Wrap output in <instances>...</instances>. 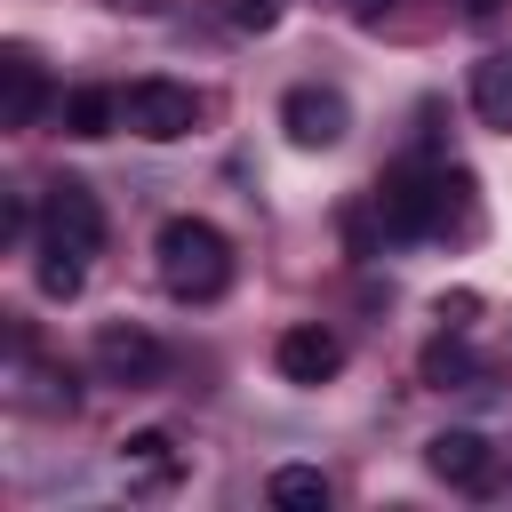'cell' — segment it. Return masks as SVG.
I'll use <instances>...</instances> for the list:
<instances>
[{
	"label": "cell",
	"mask_w": 512,
	"mask_h": 512,
	"mask_svg": "<svg viewBox=\"0 0 512 512\" xmlns=\"http://www.w3.org/2000/svg\"><path fill=\"white\" fill-rule=\"evenodd\" d=\"M368 208H376L384 240H448V232L472 240L480 232V184L448 160H408V168L376 176Z\"/></svg>",
	"instance_id": "cell-1"
},
{
	"label": "cell",
	"mask_w": 512,
	"mask_h": 512,
	"mask_svg": "<svg viewBox=\"0 0 512 512\" xmlns=\"http://www.w3.org/2000/svg\"><path fill=\"white\" fill-rule=\"evenodd\" d=\"M152 256H160V288L176 304H216L232 288V240L208 216H168L160 240H152Z\"/></svg>",
	"instance_id": "cell-2"
},
{
	"label": "cell",
	"mask_w": 512,
	"mask_h": 512,
	"mask_svg": "<svg viewBox=\"0 0 512 512\" xmlns=\"http://www.w3.org/2000/svg\"><path fill=\"white\" fill-rule=\"evenodd\" d=\"M208 120V96L184 88V80H128L120 88V128L144 136V144H176Z\"/></svg>",
	"instance_id": "cell-3"
},
{
	"label": "cell",
	"mask_w": 512,
	"mask_h": 512,
	"mask_svg": "<svg viewBox=\"0 0 512 512\" xmlns=\"http://www.w3.org/2000/svg\"><path fill=\"white\" fill-rule=\"evenodd\" d=\"M40 240H48V248H80V256L104 248V208H96V192H88L80 176H56V184H48V200H40Z\"/></svg>",
	"instance_id": "cell-4"
},
{
	"label": "cell",
	"mask_w": 512,
	"mask_h": 512,
	"mask_svg": "<svg viewBox=\"0 0 512 512\" xmlns=\"http://www.w3.org/2000/svg\"><path fill=\"white\" fill-rule=\"evenodd\" d=\"M88 360H96V376H104V384H152V376L168 368L160 336H152V328H136V320H104V328H96V344H88Z\"/></svg>",
	"instance_id": "cell-5"
},
{
	"label": "cell",
	"mask_w": 512,
	"mask_h": 512,
	"mask_svg": "<svg viewBox=\"0 0 512 512\" xmlns=\"http://www.w3.org/2000/svg\"><path fill=\"white\" fill-rule=\"evenodd\" d=\"M280 128H288V144H304V152H328V144H344V128H352V104H344L336 88L304 80V88H288V96H280Z\"/></svg>",
	"instance_id": "cell-6"
},
{
	"label": "cell",
	"mask_w": 512,
	"mask_h": 512,
	"mask_svg": "<svg viewBox=\"0 0 512 512\" xmlns=\"http://www.w3.org/2000/svg\"><path fill=\"white\" fill-rule=\"evenodd\" d=\"M272 368H280L288 384H328V376L344 368V336H336V328H320V320H304V328H280V344H272Z\"/></svg>",
	"instance_id": "cell-7"
},
{
	"label": "cell",
	"mask_w": 512,
	"mask_h": 512,
	"mask_svg": "<svg viewBox=\"0 0 512 512\" xmlns=\"http://www.w3.org/2000/svg\"><path fill=\"white\" fill-rule=\"evenodd\" d=\"M424 464H432L448 488H464V496L496 488V448H488L480 432H432V440H424Z\"/></svg>",
	"instance_id": "cell-8"
},
{
	"label": "cell",
	"mask_w": 512,
	"mask_h": 512,
	"mask_svg": "<svg viewBox=\"0 0 512 512\" xmlns=\"http://www.w3.org/2000/svg\"><path fill=\"white\" fill-rule=\"evenodd\" d=\"M40 112H48V72H40V56L24 40H8L0 48V120L8 128H32Z\"/></svg>",
	"instance_id": "cell-9"
},
{
	"label": "cell",
	"mask_w": 512,
	"mask_h": 512,
	"mask_svg": "<svg viewBox=\"0 0 512 512\" xmlns=\"http://www.w3.org/2000/svg\"><path fill=\"white\" fill-rule=\"evenodd\" d=\"M120 472H128V488H168L184 472V456H176L168 432H128L120 440Z\"/></svg>",
	"instance_id": "cell-10"
},
{
	"label": "cell",
	"mask_w": 512,
	"mask_h": 512,
	"mask_svg": "<svg viewBox=\"0 0 512 512\" xmlns=\"http://www.w3.org/2000/svg\"><path fill=\"white\" fill-rule=\"evenodd\" d=\"M472 112L512 136V48H488V56L472 64Z\"/></svg>",
	"instance_id": "cell-11"
},
{
	"label": "cell",
	"mask_w": 512,
	"mask_h": 512,
	"mask_svg": "<svg viewBox=\"0 0 512 512\" xmlns=\"http://www.w3.org/2000/svg\"><path fill=\"white\" fill-rule=\"evenodd\" d=\"M120 128V88H72L64 96V136H112Z\"/></svg>",
	"instance_id": "cell-12"
},
{
	"label": "cell",
	"mask_w": 512,
	"mask_h": 512,
	"mask_svg": "<svg viewBox=\"0 0 512 512\" xmlns=\"http://www.w3.org/2000/svg\"><path fill=\"white\" fill-rule=\"evenodd\" d=\"M264 496H272L280 512H328V480H320L312 464H280V472L264 480Z\"/></svg>",
	"instance_id": "cell-13"
},
{
	"label": "cell",
	"mask_w": 512,
	"mask_h": 512,
	"mask_svg": "<svg viewBox=\"0 0 512 512\" xmlns=\"http://www.w3.org/2000/svg\"><path fill=\"white\" fill-rule=\"evenodd\" d=\"M80 280H88V256H80V248H48V240H40V296L72 304V296H80Z\"/></svg>",
	"instance_id": "cell-14"
},
{
	"label": "cell",
	"mask_w": 512,
	"mask_h": 512,
	"mask_svg": "<svg viewBox=\"0 0 512 512\" xmlns=\"http://www.w3.org/2000/svg\"><path fill=\"white\" fill-rule=\"evenodd\" d=\"M456 376H472V352H464V344H448V336H440V344H424V384H456Z\"/></svg>",
	"instance_id": "cell-15"
},
{
	"label": "cell",
	"mask_w": 512,
	"mask_h": 512,
	"mask_svg": "<svg viewBox=\"0 0 512 512\" xmlns=\"http://www.w3.org/2000/svg\"><path fill=\"white\" fill-rule=\"evenodd\" d=\"M472 304H480V296H440V304H432V312H440V320H448V328H464V320H472Z\"/></svg>",
	"instance_id": "cell-16"
},
{
	"label": "cell",
	"mask_w": 512,
	"mask_h": 512,
	"mask_svg": "<svg viewBox=\"0 0 512 512\" xmlns=\"http://www.w3.org/2000/svg\"><path fill=\"white\" fill-rule=\"evenodd\" d=\"M112 8H128V16H152V8H160V0H112Z\"/></svg>",
	"instance_id": "cell-17"
},
{
	"label": "cell",
	"mask_w": 512,
	"mask_h": 512,
	"mask_svg": "<svg viewBox=\"0 0 512 512\" xmlns=\"http://www.w3.org/2000/svg\"><path fill=\"white\" fill-rule=\"evenodd\" d=\"M464 16H496V0H464Z\"/></svg>",
	"instance_id": "cell-18"
},
{
	"label": "cell",
	"mask_w": 512,
	"mask_h": 512,
	"mask_svg": "<svg viewBox=\"0 0 512 512\" xmlns=\"http://www.w3.org/2000/svg\"><path fill=\"white\" fill-rule=\"evenodd\" d=\"M352 8H360V16H384V8H392V0H352Z\"/></svg>",
	"instance_id": "cell-19"
}]
</instances>
